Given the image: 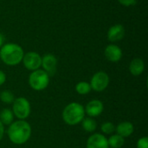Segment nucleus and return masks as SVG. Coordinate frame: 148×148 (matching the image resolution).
<instances>
[{
  "label": "nucleus",
  "mask_w": 148,
  "mask_h": 148,
  "mask_svg": "<svg viewBox=\"0 0 148 148\" xmlns=\"http://www.w3.org/2000/svg\"><path fill=\"white\" fill-rule=\"evenodd\" d=\"M6 81V75L3 71L0 70V86L3 85Z\"/></svg>",
  "instance_id": "obj_23"
},
{
  "label": "nucleus",
  "mask_w": 148,
  "mask_h": 148,
  "mask_svg": "<svg viewBox=\"0 0 148 148\" xmlns=\"http://www.w3.org/2000/svg\"><path fill=\"white\" fill-rule=\"evenodd\" d=\"M108 147L111 148H121L125 143V138L121 137L119 134H113L108 139Z\"/></svg>",
  "instance_id": "obj_16"
},
{
  "label": "nucleus",
  "mask_w": 148,
  "mask_h": 148,
  "mask_svg": "<svg viewBox=\"0 0 148 148\" xmlns=\"http://www.w3.org/2000/svg\"><path fill=\"white\" fill-rule=\"evenodd\" d=\"M87 148H108V139L103 134H94L88 137L86 144Z\"/></svg>",
  "instance_id": "obj_10"
},
{
  "label": "nucleus",
  "mask_w": 148,
  "mask_h": 148,
  "mask_svg": "<svg viewBox=\"0 0 148 148\" xmlns=\"http://www.w3.org/2000/svg\"><path fill=\"white\" fill-rule=\"evenodd\" d=\"M104 55L107 60H108L109 62H118L122 58V50L118 45L112 43L105 48Z\"/></svg>",
  "instance_id": "obj_11"
},
{
  "label": "nucleus",
  "mask_w": 148,
  "mask_h": 148,
  "mask_svg": "<svg viewBox=\"0 0 148 148\" xmlns=\"http://www.w3.org/2000/svg\"><path fill=\"white\" fill-rule=\"evenodd\" d=\"M22 62L28 70L35 71L36 69H39L41 67L42 56L35 51H29L23 55Z\"/></svg>",
  "instance_id": "obj_7"
},
{
  "label": "nucleus",
  "mask_w": 148,
  "mask_h": 148,
  "mask_svg": "<svg viewBox=\"0 0 148 148\" xmlns=\"http://www.w3.org/2000/svg\"><path fill=\"white\" fill-rule=\"evenodd\" d=\"M3 134H4V128H3V123L0 121V141H1V140L3 139Z\"/></svg>",
  "instance_id": "obj_24"
},
{
  "label": "nucleus",
  "mask_w": 148,
  "mask_h": 148,
  "mask_svg": "<svg viewBox=\"0 0 148 148\" xmlns=\"http://www.w3.org/2000/svg\"><path fill=\"white\" fill-rule=\"evenodd\" d=\"M108 148H109V147H108ZM110 148H111V147H110Z\"/></svg>",
  "instance_id": "obj_27"
},
{
  "label": "nucleus",
  "mask_w": 148,
  "mask_h": 148,
  "mask_svg": "<svg viewBox=\"0 0 148 148\" xmlns=\"http://www.w3.org/2000/svg\"><path fill=\"white\" fill-rule=\"evenodd\" d=\"M31 112L30 103L24 97L15 98L12 103V113L18 120L27 119Z\"/></svg>",
  "instance_id": "obj_5"
},
{
  "label": "nucleus",
  "mask_w": 148,
  "mask_h": 148,
  "mask_svg": "<svg viewBox=\"0 0 148 148\" xmlns=\"http://www.w3.org/2000/svg\"><path fill=\"white\" fill-rule=\"evenodd\" d=\"M3 44H4V36L2 33H0V49L3 47Z\"/></svg>",
  "instance_id": "obj_25"
},
{
  "label": "nucleus",
  "mask_w": 148,
  "mask_h": 148,
  "mask_svg": "<svg viewBox=\"0 0 148 148\" xmlns=\"http://www.w3.org/2000/svg\"><path fill=\"white\" fill-rule=\"evenodd\" d=\"M101 130L105 134H112L115 131V126L114 123L110 121H107L101 126Z\"/></svg>",
  "instance_id": "obj_20"
},
{
  "label": "nucleus",
  "mask_w": 148,
  "mask_h": 148,
  "mask_svg": "<svg viewBox=\"0 0 148 148\" xmlns=\"http://www.w3.org/2000/svg\"><path fill=\"white\" fill-rule=\"evenodd\" d=\"M85 109L82 104L78 102H71L64 108L62 117L66 124L75 126L82 121L85 118Z\"/></svg>",
  "instance_id": "obj_3"
},
{
  "label": "nucleus",
  "mask_w": 148,
  "mask_h": 148,
  "mask_svg": "<svg viewBox=\"0 0 148 148\" xmlns=\"http://www.w3.org/2000/svg\"><path fill=\"white\" fill-rule=\"evenodd\" d=\"M49 84V75L43 69L32 71L29 75V85L36 91H42Z\"/></svg>",
  "instance_id": "obj_4"
},
{
  "label": "nucleus",
  "mask_w": 148,
  "mask_h": 148,
  "mask_svg": "<svg viewBox=\"0 0 148 148\" xmlns=\"http://www.w3.org/2000/svg\"><path fill=\"white\" fill-rule=\"evenodd\" d=\"M145 70V62L140 58H134L129 64V71L134 76L140 75Z\"/></svg>",
  "instance_id": "obj_14"
},
{
  "label": "nucleus",
  "mask_w": 148,
  "mask_h": 148,
  "mask_svg": "<svg viewBox=\"0 0 148 148\" xmlns=\"http://www.w3.org/2000/svg\"><path fill=\"white\" fill-rule=\"evenodd\" d=\"M109 76L104 71H99L96 72L90 80V87L91 89L96 91V92H102L104 91L108 84H109Z\"/></svg>",
  "instance_id": "obj_6"
},
{
  "label": "nucleus",
  "mask_w": 148,
  "mask_h": 148,
  "mask_svg": "<svg viewBox=\"0 0 148 148\" xmlns=\"http://www.w3.org/2000/svg\"><path fill=\"white\" fill-rule=\"evenodd\" d=\"M0 62H1V59H0Z\"/></svg>",
  "instance_id": "obj_26"
},
{
  "label": "nucleus",
  "mask_w": 148,
  "mask_h": 148,
  "mask_svg": "<svg viewBox=\"0 0 148 148\" xmlns=\"http://www.w3.org/2000/svg\"><path fill=\"white\" fill-rule=\"evenodd\" d=\"M115 131L117 134L121 135L123 138L129 137L134 132V127L133 123L129 121H123L121 122L117 127H115Z\"/></svg>",
  "instance_id": "obj_13"
},
{
  "label": "nucleus",
  "mask_w": 148,
  "mask_h": 148,
  "mask_svg": "<svg viewBox=\"0 0 148 148\" xmlns=\"http://www.w3.org/2000/svg\"><path fill=\"white\" fill-rule=\"evenodd\" d=\"M23 55V48L14 42L5 43L0 49V59L8 66H16L21 63Z\"/></svg>",
  "instance_id": "obj_2"
},
{
  "label": "nucleus",
  "mask_w": 148,
  "mask_h": 148,
  "mask_svg": "<svg viewBox=\"0 0 148 148\" xmlns=\"http://www.w3.org/2000/svg\"><path fill=\"white\" fill-rule=\"evenodd\" d=\"M118 2H119L121 5H123V6L130 7V6L135 4L136 0H118Z\"/></svg>",
  "instance_id": "obj_22"
},
{
  "label": "nucleus",
  "mask_w": 148,
  "mask_h": 148,
  "mask_svg": "<svg viewBox=\"0 0 148 148\" xmlns=\"http://www.w3.org/2000/svg\"><path fill=\"white\" fill-rule=\"evenodd\" d=\"M43 70L48 73V75H54L56 72L57 68V58L53 54H46L42 56V64Z\"/></svg>",
  "instance_id": "obj_8"
},
{
  "label": "nucleus",
  "mask_w": 148,
  "mask_h": 148,
  "mask_svg": "<svg viewBox=\"0 0 148 148\" xmlns=\"http://www.w3.org/2000/svg\"><path fill=\"white\" fill-rule=\"evenodd\" d=\"M90 84L87 82H80L75 85V91L81 95H85L90 93L91 91Z\"/></svg>",
  "instance_id": "obj_18"
},
{
  "label": "nucleus",
  "mask_w": 148,
  "mask_h": 148,
  "mask_svg": "<svg viewBox=\"0 0 148 148\" xmlns=\"http://www.w3.org/2000/svg\"><path fill=\"white\" fill-rule=\"evenodd\" d=\"M31 127L24 120L13 121L8 127L7 134L10 140L15 145L26 143L31 136Z\"/></svg>",
  "instance_id": "obj_1"
},
{
  "label": "nucleus",
  "mask_w": 148,
  "mask_h": 148,
  "mask_svg": "<svg viewBox=\"0 0 148 148\" xmlns=\"http://www.w3.org/2000/svg\"><path fill=\"white\" fill-rule=\"evenodd\" d=\"M14 121V114L12 113V110L9 108H3L0 111V121L3 123V125L10 126Z\"/></svg>",
  "instance_id": "obj_15"
},
{
  "label": "nucleus",
  "mask_w": 148,
  "mask_h": 148,
  "mask_svg": "<svg viewBox=\"0 0 148 148\" xmlns=\"http://www.w3.org/2000/svg\"><path fill=\"white\" fill-rule=\"evenodd\" d=\"M125 28L122 24H114L113 26H111L108 29V34H107V37L108 40L113 43L117 42L123 39V37L125 36Z\"/></svg>",
  "instance_id": "obj_9"
},
{
  "label": "nucleus",
  "mask_w": 148,
  "mask_h": 148,
  "mask_svg": "<svg viewBox=\"0 0 148 148\" xmlns=\"http://www.w3.org/2000/svg\"><path fill=\"white\" fill-rule=\"evenodd\" d=\"M82 127L83 128L84 131L88 132V133H93L95 131L96 127H97V123L96 121L91 118V117H88V118H84L82 120Z\"/></svg>",
  "instance_id": "obj_17"
},
{
  "label": "nucleus",
  "mask_w": 148,
  "mask_h": 148,
  "mask_svg": "<svg viewBox=\"0 0 148 148\" xmlns=\"http://www.w3.org/2000/svg\"><path fill=\"white\" fill-rule=\"evenodd\" d=\"M0 100L5 104H12L15 100V95L10 90H3L0 93Z\"/></svg>",
  "instance_id": "obj_19"
},
{
  "label": "nucleus",
  "mask_w": 148,
  "mask_h": 148,
  "mask_svg": "<svg viewBox=\"0 0 148 148\" xmlns=\"http://www.w3.org/2000/svg\"><path fill=\"white\" fill-rule=\"evenodd\" d=\"M84 109H85L86 114H88L91 118H94L101 114L104 109V106H103V103L100 100L95 99V100L90 101L86 105V108H84Z\"/></svg>",
  "instance_id": "obj_12"
},
{
  "label": "nucleus",
  "mask_w": 148,
  "mask_h": 148,
  "mask_svg": "<svg viewBox=\"0 0 148 148\" xmlns=\"http://www.w3.org/2000/svg\"><path fill=\"white\" fill-rule=\"evenodd\" d=\"M137 148H148V138L147 136L138 140Z\"/></svg>",
  "instance_id": "obj_21"
}]
</instances>
